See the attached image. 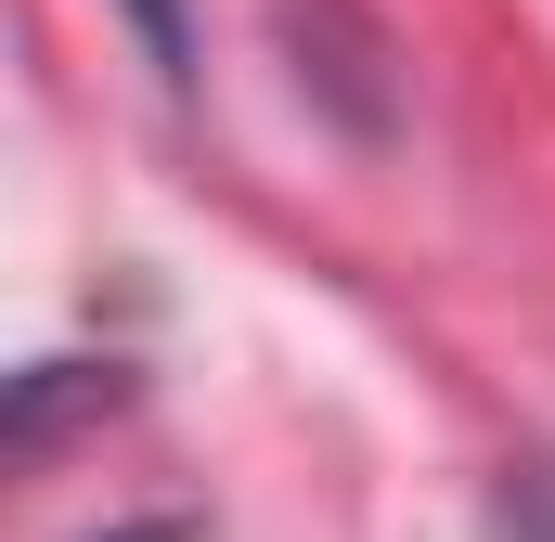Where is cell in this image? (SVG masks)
<instances>
[{"label":"cell","mask_w":555,"mask_h":542,"mask_svg":"<svg viewBox=\"0 0 555 542\" xmlns=\"http://www.w3.org/2000/svg\"><path fill=\"white\" fill-rule=\"evenodd\" d=\"M504 542H555V465H504V504H491Z\"/></svg>","instance_id":"7a4b0ae2"},{"label":"cell","mask_w":555,"mask_h":542,"mask_svg":"<svg viewBox=\"0 0 555 542\" xmlns=\"http://www.w3.org/2000/svg\"><path fill=\"white\" fill-rule=\"evenodd\" d=\"M117 13L142 26V52H155V78L181 91V78H194V13H181V0H117Z\"/></svg>","instance_id":"3957f363"},{"label":"cell","mask_w":555,"mask_h":542,"mask_svg":"<svg viewBox=\"0 0 555 542\" xmlns=\"http://www.w3.org/2000/svg\"><path fill=\"white\" fill-rule=\"evenodd\" d=\"M130 401V362H13L0 375V452H39V439H78L91 413Z\"/></svg>","instance_id":"6da1fadb"},{"label":"cell","mask_w":555,"mask_h":542,"mask_svg":"<svg viewBox=\"0 0 555 542\" xmlns=\"http://www.w3.org/2000/svg\"><path fill=\"white\" fill-rule=\"evenodd\" d=\"M104 542H194V517H142V530H104Z\"/></svg>","instance_id":"277c9868"}]
</instances>
